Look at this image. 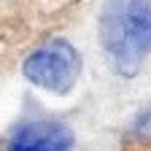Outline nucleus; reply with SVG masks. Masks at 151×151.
<instances>
[{
  "mask_svg": "<svg viewBox=\"0 0 151 151\" xmlns=\"http://www.w3.org/2000/svg\"><path fill=\"white\" fill-rule=\"evenodd\" d=\"M100 43L119 76H135L151 51V0H108L100 14Z\"/></svg>",
  "mask_w": 151,
  "mask_h": 151,
  "instance_id": "f257e3e1",
  "label": "nucleus"
},
{
  "mask_svg": "<svg viewBox=\"0 0 151 151\" xmlns=\"http://www.w3.org/2000/svg\"><path fill=\"white\" fill-rule=\"evenodd\" d=\"M78 70H81L78 51L68 41H49L46 46L35 49L24 60L27 78L49 92H57V94H65L73 89L76 78H78Z\"/></svg>",
  "mask_w": 151,
  "mask_h": 151,
  "instance_id": "f03ea898",
  "label": "nucleus"
},
{
  "mask_svg": "<svg viewBox=\"0 0 151 151\" xmlns=\"http://www.w3.org/2000/svg\"><path fill=\"white\" fill-rule=\"evenodd\" d=\"M73 132L60 122H27L11 135L8 151H68Z\"/></svg>",
  "mask_w": 151,
  "mask_h": 151,
  "instance_id": "7ed1b4c3",
  "label": "nucleus"
}]
</instances>
